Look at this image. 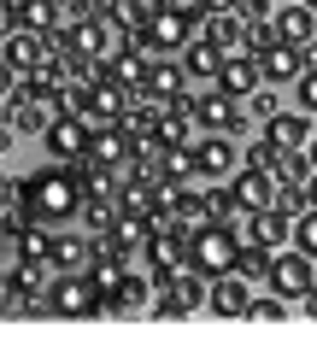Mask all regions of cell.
<instances>
[{
  "label": "cell",
  "mask_w": 317,
  "mask_h": 352,
  "mask_svg": "<svg viewBox=\"0 0 317 352\" xmlns=\"http://www.w3.org/2000/svg\"><path fill=\"white\" fill-rule=\"evenodd\" d=\"M223 65H229V53L212 47V41H194V47L182 53V71L200 76V82H212V88H217V76H223Z\"/></svg>",
  "instance_id": "17"
},
{
  "label": "cell",
  "mask_w": 317,
  "mask_h": 352,
  "mask_svg": "<svg viewBox=\"0 0 317 352\" xmlns=\"http://www.w3.org/2000/svg\"><path fill=\"white\" fill-rule=\"evenodd\" d=\"M171 294H177V300L188 305V311H200V305H212V282H206L200 270H177V276H171Z\"/></svg>",
  "instance_id": "21"
},
{
  "label": "cell",
  "mask_w": 317,
  "mask_h": 352,
  "mask_svg": "<svg viewBox=\"0 0 317 352\" xmlns=\"http://www.w3.org/2000/svg\"><path fill=\"white\" fill-rule=\"evenodd\" d=\"M247 241H259V247L276 252L282 241H294V223H288V217H276V212H259V217H247Z\"/></svg>",
  "instance_id": "18"
},
{
  "label": "cell",
  "mask_w": 317,
  "mask_h": 352,
  "mask_svg": "<svg viewBox=\"0 0 317 352\" xmlns=\"http://www.w3.org/2000/svg\"><path fill=\"white\" fill-rule=\"evenodd\" d=\"M259 71H265V88L270 82H300L305 76V53L300 47H270V53H259Z\"/></svg>",
  "instance_id": "16"
},
{
  "label": "cell",
  "mask_w": 317,
  "mask_h": 352,
  "mask_svg": "<svg viewBox=\"0 0 317 352\" xmlns=\"http://www.w3.org/2000/svg\"><path fill=\"white\" fill-rule=\"evenodd\" d=\"M194 124L206 129V135H241L247 129V100H229L223 88H206L200 100H194Z\"/></svg>",
  "instance_id": "5"
},
{
  "label": "cell",
  "mask_w": 317,
  "mask_h": 352,
  "mask_svg": "<svg viewBox=\"0 0 317 352\" xmlns=\"http://www.w3.org/2000/svg\"><path fill=\"white\" fill-rule=\"evenodd\" d=\"M229 188H235V200H241L247 217H259V212H270V206H276V188H282V182H276L270 170H241Z\"/></svg>",
  "instance_id": "9"
},
{
  "label": "cell",
  "mask_w": 317,
  "mask_h": 352,
  "mask_svg": "<svg viewBox=\"0 0 317 352\" xmlns=\"http://www.w3.org/2000/svg\"><path fill=\"white\" fill-rule=\"evenodd\" d=\"M270 270H276V252H270V247H259V241H241L235 276H247V282H270Z\"/></svg>",
  "instance_id": "19"
},
{
  "label": "cell",
  "mask_w": 317,
  "mask_h": 352,
  "mask_svg": "<svg viewBox=\"0 0 317 352\" xmlns=\"http://www.w3.org/2000/svg\"><path fill=\"white\" fill-rule=\"evenodd\" d=\"M153 317H188V305H182L171 288H159V300H153Z\"/></svg>",
  "instance_id": "29"
},
{
  "label": "cell",
  "mask_w": 317,
  "mask_h": 352,
  "mask_svg": "<svg viewBox=\"0 0 317 352\" xmlns=\"http://www.w3.org/2000/svg\"><path fill=\"white\" fill-rule=\"evenodd\" d=\"M276 112H282V106H276V94H270V88H259L253 100H247V118H253L259 129H265V124H270V118H276Z\"/></svg>",
  "instance_id": "26"
},
{
  "label": "cell",
  "mask_w": 317,
  "mask_h": 352,
  "mask_svg": "<svg viewBox=\"0 0 317 352\" xmlns=\"http://www.w3.org/2000/svg\"><path fill=\"white\" fill-rule=\"evenodd\" d=\"M294 94H300V112H305V118L317 124V71H305L300 82H294Z\"/></svg>",
  "instance_id": "27"
},
{
  "label": "cell",
  "mask_w": 317,
  "mask_h": 352,
  "mask_svg": "<svg viewBox=\"0 0 317 352\" xmlns=\"http://www.w3.org/2000/svg\"><path fill=\"white\" fill-rule=\"evenodd\" d=\"M259 135H265L276 153H305V147H311V118H305V112H276Z\"/></svg>",
  "instance_id": "8"
},
{
  "label": "cell",
  "mask_w": 317,
  "mask_h": 352,
  "mask_svg": "<svg viewBox=\"0 0 317 352\" xmlns=\"http://www.w3.org/2000/svg\"><path fill=\"white\" fill-rule=\"evenodd\" d=\"M305 153H311V164H317V135H311V147H305Z\"/></svg>",
  "instance_id": "32"
},
{
  "label": "cell",
  "mask_w": 317,
  "mask_h": 352,
  "mask_svg": "<svg viewBox=\"0 0 317 352\" xmlns=\"http://www.w3.org/2000/svg\"><path fill=\"white\" fill-rule=\"evenodd\" d=\"M276 182H282V188H311V182H317L311 153H282V159H276Z\"/></svg>",
  "instance_id": "20"
},
{
  "label": "cell",
  "mask_w": 317,
  "mask_h": 352,
  "mask_svg": "<svg viewBox=\"0 0 317 352\" xmlns=\"http://www.w3.org/2000/svg\"><path fill=\"white\" fill-rule=\"evenodd\" d=\"M259 82H265V71H259V59H253V53L229 59V65H223V76H217V88H223L229 100H253V94H259Z\"/></svg>",
  "instance_id": "14"
},
{
  "label": "cell",
  "mask_w": 317,
  "mask_h": 352,
  "mask_svg": "<svg viewBox=\"0 0 317 352\" xmlns=\"http://www.w3.org/2000/svg\"><path fill=\"white\" fill-rule=\"evenodd\" d=\"M89 206V182L71 170V164H41L24 176V194H18V217L24 229H47V235H71V223Z\"/></svg>",
  "instance_id": "1"
},
{
  "label": "cell",
  "mask_w": 317,
  "mask_h": 352,
  "mask_svg": "<svg viewBox=\"0 0 317 352\" xmlns=\"http://www.w3.org/2000/svg\"><path fill=\"white\" fill-rule=\"evenodd\" d=\"M47 264L59 270V276H94V264H100V247H94L89 235H53Z\"/></svg>",
  "instance_id": "7"
},
{
  "label": "cell",
  "mask_w": 317,
  "mask_h": 352,
  "mask_svg": "<svg viewBox=\"0 0 317 352\" xmlns=\"http://www.w3.org/2000/svg\"><path fill=\"white\" fill-rule=\"evenodd\" d=\"M89 147H94V135L76 124V118H59V124L47 129V153H53V164H76Z\"/></svg>",
  "instance_id": "11"
},
{
  "label": "cell",
  "mask_w": 317,
  "mask_h": 352,
  "mask_svg": "<svg viewBox=\"0 0 317 352\" xmlns=\"http://www.w3.org/2000/svg\"><path fill=\"white\" fill-rule=\"evenodd\" d=\"M276 159H282V153L270 147L265 135H259L253 147H241V170H270V176H276Z\"/></svg>",
  "instance_id": "24"
},
{
  "label": "cell",
  "mask_w": 317,
  "mask_h": 352,
  "mask_svg": "<svg viewBox=\"0 0 317 352\" xmlns=\"http://www.w3.org/2000/svg\"><path fill=\"white\" fill-rule=\"evenodd\" d=\"M235 212H241L235 188H206V223H229Z\"/></svg>",
  "instance_id": "22"
},
{
  "label": "cell",
  "mask_w": 317,
  "mask_h": 352,
  "mask_svg": "<svg viewBox=\"0 0 317 352\" xmlns=\"http://www.w3.org/2000/svg\"><path fill=\"white\" fill-rule=\"evenodd\" d=\"M294 252H305V258H317V212H305L300 223H294V241H288Z\"/></svg>",
  "instance_id": "25"
},
{
  "label": "cell",
  "mask_w": 317,
  "mask_h": 352,
  "mask_svg": "<svg viewBox=\"0 0 317 352\" xmlns=\"http://www.w3.org/2000/svg\"><path fill=\"white\" fill-rule=\"evenodd\" d=\"M253 317H265V323H282V317H288V300L265 294V300H253Z\"/></svg>",
  "instance_id": "28"
},
{
  "label": "cell",
  "mask_w": 317,
  "mask_h": 352,
  "mask_svg": "<svg viewBox=\"0 0 317 352\" xmlns=\"http://www.w3.org/2000/svg\"><path fill=\"white\" fill-rule=\"evenodd\" d=\"M305 194H311V212H317V182H311V188H305Z\"/></svg>",
  "instance_id": "31"
},
{
  "label": "cell",
  "mask_w": 317,
  "mask_h": 352,
  "mask_svg": "<svg viewBox=\"0 0 317 352\" xmlns=\"http://www.w3.org/2000/svg\"><path fill=\"white\" fill-rule=\"evenodd\" d=\"M212 311L217 317H253V282L247 276H217L212 282Z\"/></svg>",
  "instance_id": "13"
},
{
  "label": "cell",
  "mask_w": 317,
  "mask_h": 352,
  "mask_svg": "<svg viewBox=\"0 0 317 352\" xmlns=\"http://www.w3.org/2000/svg\"><path fill=\"white\" fill-rule=\"evenodd\" d=\"M41 300H47L53 317H106V311H100V288H94V276H53Z\"/></svg>",
  "instance_id": "4"
},
{
  "label": "cell",
  "mask_w": 317,
  "mask_h": 352,
  "mask_svg": "<svg viewBox=\"0 0 317 352\" xmlns=\"http://www.w3.org/2000/svg\"><path fill=\"white\" fill-rule=\"evenodd\" d=\"M276 36H282V47L311 53L317 47V12L311 6H276Z\"/></svg>",
  "instance_id": "10"
},
{
  "label": "cell",
  "mask_w": 317,
  "mask_h": 352,
  "mask_svg": "<svg viewBox=\"0 0 317 352\" xmlns=\"http://www.w3.org/2000/svg\"><path fill=\"white\" fill-rule=\"evenodd\" d=\"M276 300H288V305H300L305 294L317 288V258H305V252H276V270H270V282H265Z\"/></svg>",
  "instance_id": "6"
},
{
  "label": "cell",
  "mask_w": 317,
  "mask_h": 352,
  "mask_svg": "<svg viewBox=\"0 0 317 352\" xmlns=\"http://www.w3.org/2000/svg\"><path fill=\"white\" fill-rule=\"evenodd\" d=\"M194 176H200L206 188H229L241 176V147L229 135H200L194 141Z\"/></svg>",
  "instance_id": "3"
},
{
  "label": "cell",
  "mask_w": 317,
  "mask_h": 352,
  "mask_svg": "<svg viewBox=\"0 0 317 352\" xmlns=\"http://www.w3.org/2000/svg\"><path fill=\"white\" fill-rule=\"evenodd\" d=\"M300 305H305V317H317V288H311V294H305V300H300Z\"/></svg>",
  "instance_id": "30"
},
{
  "label": "cell",
  "mask_w": 317,
  "mask_h": 352,
  "mask_svg": "<svg viewBox=\"0 0 317 352\" xmlns=\"http://www.w3.org/2000/svg\"><path fill=\"white\" fill-rule=\"evenodd\" d=\"M235 258H241V235H235L229 223H206L200 235H194L188 270H200L206 282H217V276H235Z\"/></svg>",
  "instance_id": "2"
},
{
  "label": "cell",
  "mask_w": 317,
  "mask_h": 352,
  "mask_svg": "<svg viewBox=\"0 0 317 352\" xmlns=\"http://www.w3.org/2000/svg\"><path fill=\"white\" fill-rule=\"evenodd\" d=\"M206 41H212V47H223L229 59L253 53V47H247V24L235 18V6H217V18H212V30H206Z\"/></svg>",
  "instance_id": "15"
},
{
  "label": "cell",
  "mask_w": 317,
  "mask_h": 352,
  "mask_svg": "<svg viewBox=\"0 0 317 352\" xmlns=\"http://www.w3.org/2000/svg\"><path fill=\"white\" fill-rule=\"evenodd\" d=\"M276 217H288V223H300L305 212H311V194L305 188H276V206H270Z\"/></svg>",
  "instance_id": "23"
},
{
  "label": "cell",
  "mask_w": 317,
  "mask_h": 352,
  "mask_svg": "<svg viewBox=\"0 0 317 352\" xmlns=\"http://www.w3.org/2000/svg\"><path fill=\"white\" fill-rule=\"evenodd\" d=\"M153 300H159V294H153L141 276H124V282L100 300V311H106V317H135V311H153Z\"/></svg>",
  "instance_id": "12"
}]
</instances>
